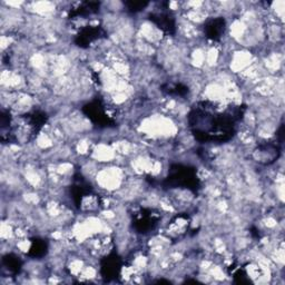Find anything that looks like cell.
I'll use <instances>...</instances> for the list:
<instances>
[{
	"mask_svg": "<svg viewBox=\"0 0 285 285\" xmlns=\"http://www.w3.org/2000/svg\"><path fill=\"white\" fill-rule=\"evenodd\" d=\"M224 27H225V23H224L223 19L211 20L205 27L207 37L213 40L220 39L221 35L224 34Z\"/></svg>",
	"mask_w": 285,
	"mask_h": 285,
	"instance_id": "1",
	"label": "cell"
}]
</instances>
